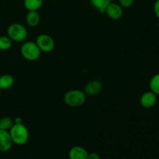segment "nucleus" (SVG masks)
Instances as JSON below:
<instances>
[{"label": "nucleus", "instance_id": "1", "mask_svg": "<svg viewBox=\"0 0 159 159\" xmlns=\"http://www.w3.org/2000/svg\"><path fill=\"white\" fill-rule=\"evenodd\" d=\"M9 132L13 144L17 145H23L29 140V130L23 123L14 124Z\"/></svg>", "mask_w": 159, "mask_h": 159}, {"label": "nucleus", "instance_id": "2", "mask_svg": "<svg viewBox=\"0 0 159 159\" xmlns=\"http://www.w3.org/2000/svg\"><path fill=\"white\" fill-rule=\"evenodd\" d=\"M86 100L85 92L80 89H71L64 95V102L71 107H79L83 105Z\"/></svg>", "mask_w": 159, "mask_h": 159}, {"label": "nucleus", "instance_id": "3", "mask_svg": "<svg viewBox=\"0 0 159 159\" xmlns=\"http://www.w3.org/2000/svg\"><path fill=\"white\" fill-rule=\"evenodd\" d=\"M20 54L22 57L26 60L34 61L40 57L41 51L38 48L36 42L26 41L22 44L20 48Z\"/></svg>", "mask_w": 159, "mask_h": 159}, {"label": "nucleus", "instance_id": "4", "mask_svg": "<svg viewBox=\"0 0 159 159\" xmlns=\"http://www.w3.org/2000/svg\"><path fill=\"white\" fill-rule=\"evenodd\" d=\"M27 30L21 23H12L7 28V36L12 41H24L27 37Z\"/></svg>", "mask_w": 159, "mask_h": 159}, {"label": "nucleus", "instance_id": "5", "mask_svg": "<svg viewBox=\"0 0 159 159\" xmlns=\"http://www.w3.org/2000/svg\"><path fill=\"white\" fill-rule=\"evenodd\" d=\"M35 42L41 52H51L54 50L55 46L54 39L46 34H41L37 36Z\"/></svg>", "mask_w": 159, "mask_h": 159}, {"label": "nucleus", "instance_id": "6", "mask_svg": "<svg viewBox=\"0 0 159 159\" xmlns=\"http://www.w3.org/2000/svg\"><path fill=\"white\" fill-rule=\"evenodd\" d=\"M104 13L107 14V16L111 20H119L122 17L123 13H124V10L121 6L117 3L111 2L106 9L105 12Z\"/></svg>", "mask_w": 159, "mask_h": 159}, {"label": "nucleus", "instance_id": "7", "mask_svg": "<svg viewBox=\"0 0 159 159\" xmlns=\"http://www.w3.org/2000/svg\"><path fill=\"white\" fill-rule=\"evenodd\" d=\"M157 102V95L152 91L143 93L140 98V104L145 109H150L155 105Z\"/></svg>", "mask_w": 159, "mask_h": 159}, {"label": "nucleus", "instance_id": "8", "mask_svg": "<svg viewBox=\"0 0 159 159\" xmlns=\"http://www.w3.org/2000/svg\"><path fill=\"white\" fill-rule=\"evenodd\" d=\"M13 142L8 130H0V152H6L12 148Z\"/></svg>", "mask_w": 159, "mask_h": 159}, {"label": "nucleus", "instance_id": "9", "mask_svg": "<svg viewBox=\"0 0 159 159\" xmlns=\"http://www.w3.org/2000/svg\"><path fill=\"white\" fill-rule=\"evenodd\" d=\"M102 89V85L99 81L98 80H91L86 84L85 87V95L90 96H94L101 93Z\"/></svg>", "mask_w": 159, "mask_h": 159}, {"label": "nucleus", "instance_id": "10", "mask_svg": "<svg viewBox=\"0 0 159 159\" xmlns=\"http://www.w3.org/2000/svg\"><path fill=\"white\" fill-rule=\"evenodd\" d=\"M69 159H88L89 152L81 146H74L68 152Z\"/></svg>", "mask_w": 159, "mask_h": 159}, {"label": "nucleus", "instance_id": "11", "mask_svg": "<svg viewBox=\"0 0 159 159\" xmlns=\"http://www.w3.org/2000/svg\"><path fill=\"white\" fill-rule=\"evenodd\" d=\"M40 16L37 11H28L26 16V22L31 27L37 26L40 23Z\"/></svg>", "mask_w": 159, "mask_h": 159}, {"label": "nucleus", "instance_id": "12", "mask_svg": "<svg viewBox=\"0 0 159 159\" xmlns=\"http://www.w3.org/2000/svg\"><path fill=\"white\" fill-rule=\"evenodd\" d=\"M14 84L13 76L9 74H4L0 76V89H10Z\"/></svg>", "mask_w": 159, "mask_h": 159}, {"label": "nucleus", "instance_id": "13", "mask_svg": "<svg viewBox=\"0 0 159 159\" xmlns=\"http://www.w3.org/2000/svg\"><path fill=\"white\" fill-rule=\"evenodd\" d=\"M111 2L112 0H90L92 6L101 13L105 12L107 7Z\"/></svg>", "mask_w": 159, "mask_h": 159}, {"label": "nucleus", "instance_id": "14", "mask_svg": "<svg viewBox=\"0 0 159 159\" xmlns=\"http://www.w3.org/2000/svg\"><path fill=\"white\" fill-rule=\"evenodd\" d=\"M43 3V0H23V6L28 11H37Z\"/></svg>", "mask_w": 159, "mask_h": 159}, {"label": "nucleus", "instance_id": "15", "mask_svg": "<svg viewBox=\"0 0 159 159\" xmlns=\"http://www.w3.org/2000/svg\"><path fill=\"white\" fill-rule=\"evenodd\" d=\"M149 88L152 93L159 95V73L152 76L149 82Z\"/></svg>", "mask_w": 159, "mask_h": 159}, {"label": "nucleus", "instance_id": "16", "mask_svg": "<svg viewBox=\"0 0 159 159\" xmlns=\"http://www.w3.org/2000/svg\"><path fill=\"white\" fill-rule=\"evenodd\" d=\"M13 124V119H12L9 116H3L0 119V130H8L9 131Z\"/></svg>", "mask_w": 159, "mask_h": 159}, {"label": "nucleus", "instance_id": "17", "mask_svg": "<svg viewBox=\"0 0 159 159\" xmlns=\"http://www.w3.org/2000/svg\"><path fill=\"white\" fill-rule=\"evenodd\" d=\"M12 40L8 36H0V51H6L12 48Z\"/></svg>", "mask_w": 159, "mask_h": 159}, {"label": "nucleus", "instance_id": "18", "mask_svg": "<svg viewBox=\"0 0 159 159\" xmlns=\"http://www.w3.org/2000/svg\"><path fill=\"white\" fill-rule=\"evenodd\" d=\"M134 0H119V4L122 8H130L133 6Z\"/></svg>", "mask_w": 159, "mask_h": 159}, {"label": "nucleus", "instance_id": "19", "mask_svg": "<svg viewBox=\"0 0 159 159\" xmlns=\"http://www.w3.org/2000/svg\"><path fill=\"white\" fill-rule=\"evenodd\" d=\"M154 12L159 20V0H156L154 3Z\"/></svg>", "mask_w": 159, "mask_h": 159}, {"label": "nucleus", "instance_id": "20", "mask_svg": "<svg viewBox=\"0 0 159 159\" xmlns=\"http://www.w3.org/2000/svg\"><path fill=\"white\" fill-rule=\"evenodd\" d=\"M88 159H101L100 155L96 152H92V153H89V158Z\"/></svg>", "mask_w": 159, "mask_h": 159}, {"label": "nucleus", "instance_id": "21", "mask_svg": "<svg viewBox=\"0 0 159 159\" xmlns=\"http://www.w3.org/2000/svg\"><path fill=\"white\" fill-rule=\"evenodd\" d=\"M14 120V124H21L23 123V120H22V118L21 117H16L13 120Z\"/></svg>", "mask_w": 159, "mask_h": 159}, {"label": "nucleus", "instance_id": "22", "mask_svg": "<svg viewBox=\"0 0 159 159\" xmlns=\"http://www.w3.org/2000/svg\"><path fill=\"white\" fill-rule=\"evenodd\" d=\"M0 93H1V89H0Z\"/></svg>", "mask_w": 159, "mask_h": 159}, {"label": "nucleus", "instance_id": "23", "mask_svg": "<svg viewBox=\"0 0 159 159\" xmlns=\"http://www.w3.org/2000/svg\"><path fill=\"white\" fill-rule=\"evenodd\" d=\"M158 26H159V21H158Z\"/></svg>", "mask_w": 159, "mask_h": 159}]
</instances>
